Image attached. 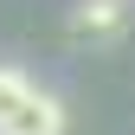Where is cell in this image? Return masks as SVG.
I'll use <instances>...</instances> for the list:
<instances>
[{
  "label": "cell",
  "mask_w": 135,
  "mask_h": 135,
  "mask_svg": "<svg viewBox=\"0 0 135 135\" xmlns=\"http://www.w3.org/2000/svg\"><path fill=\"white\" fill-rule=\"evenodd\" d=\"M122 26H129L122 0H84V7L71 13V32H77V39H90V45H109V39H122Z\"/></svg>",
  "instance_id": "obj_2"
},
{
  "label": "cell",
  "mask_w": 135,
  "mask_h": 135,
  "mask_svg": "<svg viewBox=\"0 0 135 135\" xmlns=\"http://www.w3.org/2000/svg\"><path fill=\"white\" fill-rule=\"evenodd\" d=\"M0 135H64V103L45 97V90H32L26 103L0 122Z\"/></svg>",
  "instance_id": "obj_1"
},
{
  "label": "cell",
  "mask_w": 135,
  "mask_h": 135,
  "mask_svg": "<svg viewBox=\"0 0 135 135\" xmlns=\"http://www.w3.org/2000/svg\"><path fill=\"white\" fill-rule=\"evenodd\" d=\"M26 97H32V84H26L20 71H7V64H0V122H7V116L26 103Z\"/></svg>",
  "instance_id": "obj_3"
}]
</instances>
